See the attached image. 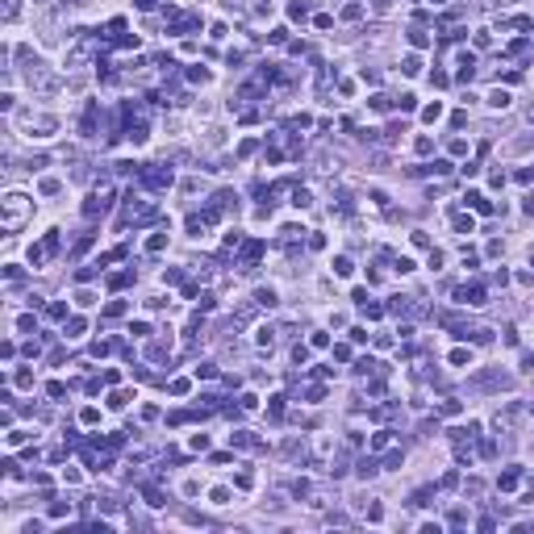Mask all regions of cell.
Instances as JSON below:
<instances>
[{
    "mask_svg": "<svg viewBox=\"0 0 534 534\" xmlns=\"http://www.w3.org/2000/svg\"><path fill=\"white\" fill-rule=\"evenodd\" d=\"M142 184L155 188V192H159V188H171V167H146V171H142Z\"/></svg>",
    "mask_w": 534,
    "mask_h": 534,
    "instance_id": "obj_1",
    "label": "cell"
},
{
    "mask_svg": "<svg viewBox=\"0 0 534 534\" xmlns=\"http://www.w3.org/2000/svg\"><path fill=\"white\" fill-rule=\"evenodd\" d=\"M21 213H25V196H17V192H13V196L4 200V225H8V230H13V225L21 221Z\"/></svg>",
    "mask_w": 534,
    "mask_h": 534,
    "instance_id": "obj_2",
    "label": "cell"
},
{
    "mask_svg": "<svg viewBox=\"0 0 534 534\" xmlns=\"http://www.w3.org/2000/svg\"><path fill=\"white\" fill-rule=\"evenodd\" d=\"M455 301L476 309V305H484V288H480V284H464V288H455Z\"/></svg>",
    "mask_w": 534,
    "mask_h": 534,
    "instance_id": "obj_3",
    "label": "cell"
},
{
    "mask_svg": "<svg viewBox=\"0 0 534 534\" xmlns=\"http://www.w3.org/2000/svg\"><path fill=\"white\" fill-rule=\"evenodd\" d=\"M109 196H113L109 188H96V192H92V200H88V209H84V213H88V217H96V213H109Z\"/></svg>",
    "mask_w": 534,
    "mask_h": 534,
    "instance_id": "obj_4",
    "label": "cell"
},
{
    "mask_svg": "<svg viewBox=\"0 0 534 534\" xmlns=\"http://www.w3.org/2000/svg\"><path fill=\"white\" fill-rule=\"evenodd\" d=\"M255 305L271 309V305H276V288H259V292H255Z\"/></svg>",
    "mask_w": 534,
    "mask_h": 534,
    "instance_id": "obj_5",
    "label": "cell"
},
{
    "mask_svg": "<svg viewBox=\"0 0 534 534\" xmlns=\"http://www.w3.org/2000/svg\"><path fill=\"white\" fill-rule=\"evenodd\" d=\"M96 104H88V109H84V125H79V129H84V134H92V129H96Z\"/></svg>",
    "mask_w": 534,
    "mask_h": 534,
    "instance_id": "obj_6",
    "label": "cell"
},
{
    "mask_svg": "<svg viewBox=\"0 0 534 534\" xmlns=\"http://www.w3.org/2000/svg\"><path fill=\"white\" fill-rule=\"evenodd\" d=\"M388 438H393V430H376V434H372V451H384Z\"/></svg>",
    "mask_w": 534,
    "mask_h": 534,
    "instance_id": "obj_7",
    "label": "cell"
},
{
    "mask_svg": "<svg viewBox=\"0 0 534 534\" xmlns=\"http://www.w3.org/2000/svg\"><path fill=\"white\" fill-rule=\"evenodd\" d=\"M292 205H296V209H309V205H313V196L305 192V188H296V192H292Z\"/></svg>",
    "mask_w": 534,
    "mask_h": 534,
    "instance_id": "obj_8",
    "label": "cell"
},
{
    "mask_svg": "<svg viewBox=\"0 0 534 534\" xmlns=\"http://www.w3.org/2000/svg\"><path fill=\"white\" fill-rule=\"evenodd\" d=\"M259 251H263V242H259V238H251V242H246V246H242V255H246V263H251V259H259Z\"/></svg>",
    "mask_w": 534,
    "mask_h": 534,
    "instance_id": "obj_9",
    "label": "cell"
},
{
    "mask_svg": "<svg viewBox=\"0 0 534 534\" xmlns=\"http://www.w3.org/2000/svg\"><path fill=\"white\" fill-rule=\"evenodd\" d=\"M489 104H493V109H505V104H509V92H501V88L489 92Z\"/></svg>",
    "mask_w": 534,
    "mask_h": 534,
    "instance_id": "obj_10",
    "label": "cell"
},
{
    "mask_svg": "<svg viewBox=\"0 0 534 534\" xmlns=\"http://www.w3.org/2000/svg\"><path fill=\"white\" fill-rule=\"evenodd\" d=\"M334 271H338V276H351V271H355V263H351L347 255H338V259H334Z\"/></svg>",
    "mask_w": 534,
    "mask_h": 534,
    "instance_id": "obj_11",
    "label": "cell"
},
{
    "mask_svg": "<svg viewBox=\"0 0 534 534\" xmlns=\"http://www.w3.org/2000/svg\"><path fill=\"white\" fill-rule=\"evenodd\" d=\"M271 334H276V330H271V326H259V330H255V338H259V347H271Z\"/></svg>",
    "mask_w": 534,
    "mask_h": 534,
    "instance_id": "obj_12",
    "label": "cell"
},
{
    "mask_svg": "<svg viewBox=\"0 0 534 534\" xmlns=\"http://www.w3.org/2000/svg\"><path fill=\"white\" fill-rule=\"evenodd\" d=\"M146 505H155V509H159V505H167V501H163V493H159V489H146Z\"/></svg>",
    "mask_w": 534,
    "mask_h": 534,
    "instance_id": "obj_13",
    "label": "cell"
},
{
    "mask_svg": "<svg viewBox=\"0 0 534 534\" xmlns=\"http://www.w3.org/2000/svg\"><path fill=\"white\" fill-rule=\"evenodd\" d=\"M188 79H192V84H205L209 71H205V67H192V71H188Z\"/></svg>",
    "mask_w": 534,
    "mask_h": 534,
    "instance_id": "obj_14",
    "label": "cell"
},
{
    "mask_svg": "<svg viewBox=\"0 0 534 534\" xmlns=\"http://www.w3.org/2000/svg\"><path fill=\"white\" fill-rule=\"evenodd\" d=\"M163 246H167V234H155V238L146 242V251H163Z\"/></svg>",
    "mask_w": 534,
    "mask_h": 534,
    "instance_id": "obj_15",
    "label": "cell"
},
{
    "mask_svg": "<svg viewBox=\"0 0 534 534\" xmlns=\"http://www.w3.org/2000/svg\"><path fill=\"white\" fill-rule=\"evenodd\" d=\"M451 363L464 367V363H472V355H468V351H451Z\"/></svg>",
    "mask_w": 534,
    "mask_h": 534,
    "instance_id": "obj_16",
    "label": "cell"
},
{
    "mask_svg": "<svg viewBox=\"0 0 534 534\" xmlns=\"http://www.w3.org/2000/svg\"><path fill=\"white\" fill-rule=\"evenodd\" d=\"M230 443H234V447H251V434L238 430V434H230Z\"/></svg>",
    "mask_w": 534,
    "mask_h": 534,
    "instance_id": "obj_17",
    "label": "cell"
},
{
    "mask_svg": "<svg viewBox=\"0 0 534 534\" xmlns=\"http://www.w3.org/2000/svg\"><path fill=\"white\" fill-rule=\"evenodd\" d=\"M501 489H505V493L518 489V472H505V476H501Z\"/></svg>",
    "mask_w": 534,
    "mask_h": 534,
    "instance_id": "obj_18",
    "label": "cell"
},
{
    "mask_svg": "<svg viewBox=\"0 0 534 534\" xmlns=\"http://www.w3.org/2000/svg\"><path fill=\"white\" fill-rule=\"evenodd\" d=\"M213 376H217V372H213V363H200L196 367V380H213Z\"/></svg>",
    "mask_w": 534,
    "mask_h": 534,
    "instance_id": "obj_19",
    "label": "cell"
},
{
    "mask_svg": "<svg viewBox=\"0 0 534 534\" xmlns=\"http://www.w3.org/2000/svg\"><path fill=\"white\" fill-rule=\"evenodd\" d=\"M422 117H426V121H438V117H443V104H430V109H426Z\"/></svg>",
    "mask_w": 534,
    "mask_h": 534,
    "instance_id": "obj_20",
    "label": "cell"
},
{
    "mask_svg": "<svg viewBox=\"0 0 534 534\" xmlns=\"http://www.w3.org/2000/svg\"><path fill=\"white\" fill-rule=\"evenodd\" d=\"M422 71V58H405V75H418Z\"/></svg>",
    "mask_w": 534,
    "mask_h": 534,
    "instance_id": "obj_21",
    "label": "cell"
},
{
    "mask_svg": "<svg viewBox=\"0 0 534 534\" xmlns=\"http://www.w3.org/2000/svg\"><path fill=\"white\" fill-rule=\"evenodd\" d=\"M376 472V459H359V476H372Z\"/></svg>",
    "mask_w": 534,
    "mask_h": 534,
    "instance_id": "obj_22",
    "label": "cell"
},
{
    "mask_svg": "<svg viewBox=\"0 0 534 534\" xmlns=\"http://www.w3.org/2000/svg\"><path fill=\"white\" fill-rule=\"evenodd\" d=\"M413 505H430V489H418V493H413Z\"/></svg>",
    "mask_w": 534,
    "mask_h": 534,
    "instance_id": "obj_23",
    "label": "cell"
},
{
    "mask_svg": "<svg viewBox=\"0 0 534 534\" xmlns=\"http://www.w3.org/2000/svg\"><path fill=\"white\" fill-rule=\"evenodd\" d=\"M455 230L459 234H472V217H455Z\"/></svg>",
    "mask_w": 534,
    "mask_h": 534,
    "instance_id": "obj_24",
    "label": "cell"
},
{
    "mask_svg": "<svg viewBox=\"0 0 534 534\" xmlns=\"http://www.w3.org/2000/svg\"><path fill=\"white\" fill-rule=\"evenodd\" d=\"M17 17V0H4V21H13Z\"/></svg>",
    "mask_w": 534,
    "mask_h": 534,
    "instance_id": "obj_25",
    "label": "cell"
},
{
    "mask_svg": "<svg viewBox=\"0 0 534 534\" xmlns=\"http://www.w3.org/2000/svg\"><path fill=\"white\" fill-rule=\"evenodd\" d=\"M159 4V0H138V8H155Z\"/></svg>",
    "mask_w": 534,
    "mask_h": 534,
    "instance_id": "obj_26",
    "label": "cell"
},
{
    "mask_svg": "<svg viewBox=\"0 0 534 534\" xmlns=\"http://www.w3.org/2000/svg\"><path fill=\"white\" fill-rule=\"evenodd\" d=\"M430 4H443V0H430Z\"/></svg>",
    "mask_w": 534,
    "mask_h": 534,
    "instance_id": "obj_27",
    "label": "cell"
}]
</instances>
